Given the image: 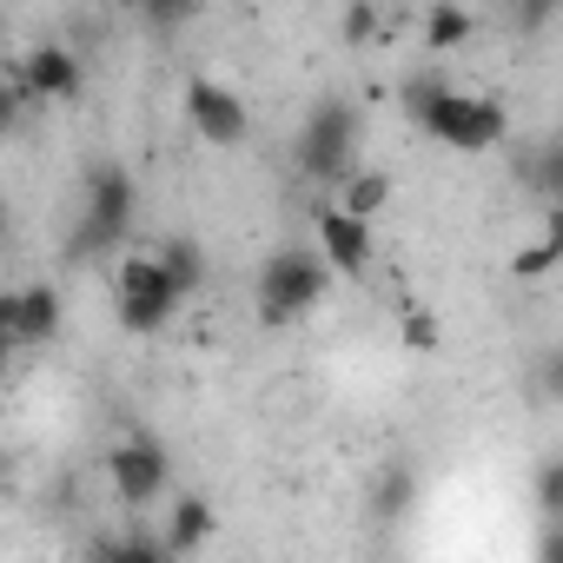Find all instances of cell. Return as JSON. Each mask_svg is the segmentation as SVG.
<instances>
[{
  "label": "cell",
  "mask_w": 563,
  "mask_h": 563,
  "mask_svg": "<svg viewBox=\"0 0 563 563\" xmlns=\"http://www.w3.org/2000/svg\"><path fill=\"white\" fill-rule=\"evenodd\" d=\"M405 107H411V120H418L438 146H451V153H490V146H504V133H510V120H504L497 100L457 93V87L438 80V74L405 80Z\"/></svg>",
  "instance_id": "1"
},
{
  "label": "cell",
  "mask_w": 563,
  "mask_h": 563,
  "mask_svg": "<svg viewBox=\"0 0 563 563\" xmlns=\"http://www.w3.org/2000/svg\"><path fill=\"white\" fill-rule=\"evenodd\" d=\"M332 278H339V265L319 245H278L258 265V325H292V319L319 312L332 299Z\"/></svg>",
  "instance_id": "2"
},
{
  "label": "cell",
  "mask_w": 563,
  "mask_h": 563,
  "mask_svg": "<svg viewBox=\"0 0 563 563\" xmlns=\"http://www.w3.org/2000/svg\"><path fill=\"white\" fill-rule=\"evenodd\" d=\"M292 159H299V173H306L319 192H339V186L358 173V107H352V100H319V107L299 120Z\"/></svg>",
  "instance_id": "3"
},
{
  "label": "cell",
  "mask_w": 563,
  "mask_h": 563,
  "mask_svg": "<svg viewBox=\"0 0 563 563\" xmlns=\"http://www.w3.org/2000/svg\"><path fill=\"white\" fill-rule=\"evenodd\" d=\"M113 306H120V325H126V332L153 339V332H166V325L179 319L186 286L173 278V265H166L159 252H126V258L113 265Z\"/></svg>",
  "instance_id": "4"
},
{
  "label": "cell",
  "mask_w": 563,
  "mask_h": 563,
  "mask_svg": "<svg viewBox=\"0 0 563 563\" xmlns=\"http://www.w3.org/2000/svg\"><path fill=\"white\" fill-rule=\"evenodd\" d=\"M133 206H140L133 173H126L120 159L93 166V173H87V219H80V232H74V258L107 252V245H126V232H133Z\"/></svg>",
  "instance_id": "5"
},
{
  "label": "cell",
  "mask_w": 563,
  "mask_h": 563,
  "mask_svg": "<svg viewBox=\"0 0 563 563\" xmlns=\"http://www.w3.org/2000/svg\"><path fill=\"white\" fill-rule=\"evenodd\" d=\"M80 87H87V67L74 60V47H60V41H41V47H27L14 67H8V93H14V107H34V100H80Z\"/></svg>",
  "instance_id": "6"
},
{
  "label": "cell",
  "mask_w": 563,
  "mask_h": 563,
  "mask_svg": "<svg viewBox=\"0 0 563 563\" xmlns=\"http://www.w3.org/2000/svg\"><path fill=\"white\" fill-rule=\"evenodd\" d=\"M107 484H113V497H120L126 510L159 504V497L173 490V457H166V444H159V438H120V444L107 451Z\"/></svg>",
  "instance_id": "7"
},
{
  "label": "cell",
  "mask_w": 563,
  "mask_h": 563,
  "mask_svg": "<svg viewBox=\"0 0 563 563\" xmlns=\"http://www.w3.org/2000/svg\"><path fill=\"white\" fill-rule=\"evenodd\" d=\"M312 225H319V252L339 265V278L365 286V278H372V252H378L372 219H365V212H352L345 199H325V206L312 212Z\"/></svg>",
  "instance_id": "8"
},
{
  "label": "cell",
  "mask_w": 563,
  "mask_h": 563,
  "mask_svg": "<svg viewBox=\"0 0 563 563\" xmlns=\"http://www.w3.org/2000/svg\"><path fill=\"white\" fill-rule=\"evenodd\" d=\"M186 120H192V133L199 140H212V146H245V133H252V113H245V100L232 93V87H219V80H186Z\"/></svg>",
  "instance_id": "9"
},
{
  "label": "cell",
  "mask_w": 563,
  "mask_h": 563,
  "mask_svg": "<svg viewBox=\"0 0 563 563\" xmlns=\"http://www.w3.org/2000/svg\"><path fill=\"white\" fill-rule=\"evenodd\" d=\"M0 332H8V345H47L54 332H60V299H54V286H21V292H8L0 299Z\"/></svg>",
  "instance_id": "10"
},
{
  "label": "cell",
  "mask_w": 563,
  "mask_h": 563,
  "mask_svg": "<svg viewBox=\"0 0 563 563\" xmlns=\"http://www.w3.org/2000/svg\"><path fill=\"white\" fill-rule=\"evenodd\" d=\"M212 523H219V517H212V504H206V497H173V510H166V530H159V537H166V550H173V556H199V550L212 543Z\"/></svg>",
  "instance_id": "11"
},
{
  "label": "cell",
  "mask_w": 563,
  "mask_h": 563,
  "mask_svg": "<svg viewBox=\"0 0 563 563\" xmlns=\"http://www.w3.org/2000/svg\"><path fill=\"white\" fill-rule=\"evenodd\" d=\"M471 34H477V14L457 8V0H431L424 8V47L431 54H457V47H471Z\"/></svg>",
  "instance_id": "12"
},
{
  "label": "cell",
  "mask_w": 563,
  "mask_h": 563,
  "mask_svg": "<svg viewBox=\"0 0 563 563\" xmlns=\"http://www.w3.org/2000/svg\"><path fill=\"white\" fill-rule=\"evenodd\" d=\"M411 504H418V471H411V464H385V471L372 477V510H378L385 523H398Z\"/></svg>",
  "instance_id": "13"
},
{
  "label": "cell",
  "mask_w": 563,
  "mask_h": 563,
  "mask_svg": "<svg viewBox=\"0 0 563 563\" xmlns=\"http://www.w3.org/2000/svg\"><path fill=\"white\" fill-rule=\"evenodd\" d=\"M563 265V206L550 212V225L537 232V245H523L517 258H510V278H543V272H556Z\"/></svg>",
  "instance_id": "14"
},
{
  "label": "cell",
  "mask_w": 563,
  "mask_h": 563,
  "mask_svg": "<svg viewBox=\"0 0 563 563\" xmlns=\"http://www.w3.org/2000/svg\"><path fill=\"white\" fill-rule=\"evenodd\" d=\"M166 265H173V278H179V286H186V299L206 286V252H199V239H186V232H173V239H159L153 245Z\"/></svg>",
  "instance_id": "15"
},
{
  "label": "cell",
  "mask_w": 563,
  "mask_h": 563,
  "mask_svg": "<svg viewBox=\"0 0 563 563\" xmlns=\"http://www.w3.org/2000/svg\"><path fill=\"white\" fill-rule=\"evenodd\" d=\"M332 199H345L352 212L378 219V212H385V199H391V179H385V173H352V179H345V186H339Z\"/></svg>",
  "instance_id": "16"
},
{
  "label": "cell",
  "mask_w": 563,
  "mask_h": 563,
  "mask_svg": "<svg viewBox=\"0 0 563 563\" xmlns=\"http://www.w3.org/2000/svg\"><path fill=\"white\" fill-rule=\"evenodd\" d=\"M530 497H537V510L556 523L563 517V457H543L537 464V477H530Z\"/></svg>",
  "instance_id": "17"
},
{
  "label": "cell",
  "mask_w": 563,
  "mask_h": 563,
  "mask_svg": "<svg viewBox=\"0 0 563 563\" xmlns=\"http://www.w3.org/2000/svg\"><path fill=\"white\" fill-rule=\"evenodd\" d=\"M378 27H385V21H378L372 0H352V8H345V47H372V41H385Z\"/></svg>",
  "instance_id": "18"
},
{
  "label": "cell",
  "mask_w": 563,
  "mask_h": 563,
  "mask_svg": "<svg viewBox=\"0 0 563 563\" xmlns=\"http://www.w3.org/2000/svg\"><path fill=\"white\" fill-rule=\"evenodd\" d=\"M398 332H405V352H438V345H444L438 319H431V312H418V306L405 312V325H398Z\"/></svg>",
  "instance_id": "19"
},
{
  "label": "cell",
  "mask_w": 563,
  "mask_h": 563,
  "mask_svg": "<svg viewBox=\"0 0 563 563\" xmlns=\"http://www.w3.org/2000/svg\"><path fill=\"white\" fill-rule=\"evenodd\" d=\"M133 8H140L153 27H179V21H192V14L206 8V0H133Z\"/></svg>",
  "instance_id": "20"
},
{
  "label": "cell",
  "mask_w": 563,
  "mask_h": 563,
  "mask_svg": "<svg viewBox=\"0 0 563 563\" xmlns=\"http://www.w3.org/2000/svg\"><path fill=\"white\" fill-rule=\"evenodd\" d=\"M556 8L563 0H510V21H517V34H543L556 21Z\"/></svg>",
  "instance_id": "21"
},
{
  "label": "cell",
  "mask_w": 563,
  "mask_h": 563,
  "mask_svg": "<svg viewBox=\"0 0 563 563\" xmlns=\"http://www.w3.org/2000/svg\"><path fill=\"white\" fill-rule=\"evenodd\" d=\"M537 391H543L550 405H563V345L543 352V365H537Z\"/></svg>",
  "instance_id": "22"
},
{
  "label": "cell",
  "mask_w": 563,
  "mask_h": 563,
  "mask_svg": "<svg viewBox=\"0 0 563 563\" xmlns=\"http://www.w3.org/2000/svg\"><path fill=\"white\" fill-rule=\"evenodd\" d=\"M537 179H543V192H550V199H563V146L543 159V173H537Z\"/></svg>",
  "instance_id": "23"
}]
</instances>
